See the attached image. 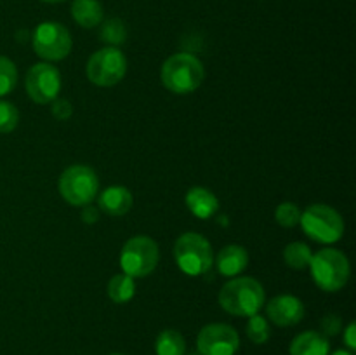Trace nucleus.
Segmentation results:
<instances>
[{
	"instance_id": "25",
	"label": "nucleus",
	"mask_w": 356,
	"mask_h": 355,
	"mask_svg": "<svg viewBox=\"0 0 356 355\" xmlns=\"http://www.w3.org/2000/svg\"><path fill=\"white\" fill-rule=\"evenodd\" d=\"M19 122V111L9 101L0 100V134L13 132Z\"/></svg>"
},
{
	"instance_id": "2",
	"label": "nucleus",
	"mask_w": 356,
	"mask_h": 355,
	"mask_svg": "<svg viewBox=\"0 0 356 355\" xmlns=\"http://www.w3.org/2000/svg\"><path fill=\"white\" fill-rule=\"evenodd\" d=\"M162 84L174 94H190L202 86L205 70L200 59L190 52L170 56L162 66Z\"/></svg>"
},
{
	"instance_id": "31",
	"label": "nucleus",
	"mask_w": 356,
	"mask_h": 355,
	"mask_svg": "<svg viewBox=\"0 0 356 355\" xmlns=\"http://www.w3.org/2000/svg\"><path fill=\"white\" fill-rule=\"evenodd\" d=\"M42 2H47V3H59V2H65V0H42Z\"/></svg>"
},
{
	"instance_id": "14",
	"label": "nucleus",
	"mask_w": 356,
	"mask_h": 355,
	"mask_svg": "<svg viewBox=\"0 0 356 355\" xmlns=\"http://www.w3.org/2000/svg\"><path fill=\"white\" fill-rule=\"evenodd\" d=\"M97 204L101 211L106 212L108 216H124L132 207V194L125 187L115 184V187H108L99 195Z\"/></svg>"
},
{
	"instance_id": "19",
	"label": "nucleus",
	"mask_w": 356,
	"mask_h": 355,
	"mask_svg": "<svg viewBox=\"0 0 356 355\" xmlns=\"http://www.w3.org/2000/svg\"><path fill=\"white\" fill-rule=\"evenodd\" d=\"M155 350L156 355H184L186 354V341L179 331L165 329L156 338Z\"/></svg>"
},
{
	"instance_id": "32",
	"label": "nucleus",
	"mask_w": 356,
	"mask_h": 355,
	"mask_svg": "<svg viewBox=\"0 0 356 355\" xmlns=\"http://www.w3.org/2000/svg\"><path fill=\"white\" fill-rule=\"evenodd\" d=\"M191 355H195V354H191Z\"/></svg>"
},
{
	"instance_id": "24",
	"label": "nucleus",
	"mask_w": 356,
	"mask_h": 355,
	"mask_svg": "<svg viewBox=\"0 0 356 355\" xmlns=\"http://www.w3.org/2000/svg\"><path fill=\"white\" fill-rule=\"evenodd\" d=\"M278 225L285 226V228H294L301 221V209L294 202H282L275 212Z\"/></svg>"
},
{
	"instance_id": "10",
	"label": "nucleus",
	"mask_w": 356,
	"mask_h": 355,
	"mask_svg": "<svg viewBox=\"0 0 356 355\" xmlns=\"http://www.w3.org/2000/svg\"><path fill=\"white\" fill-rule=\"evenodd\" d=\"M26 93L35 103L47 104L61 93V73L49 63H37L26 73Z\"/></svg>"
},
{
	"instance_id": "26",
	"label": "nucleus",
	"mask_w": 356,
	"mask_h": 355,
	"mask_svg": "<svg viewBox=\"0 0 356 355\" xmlns=\"http://www.w3.org/2000/svg\"><path fill=\"white\" fill-rule=\"evenodd\" d=\"M72 111L73 106L68 100H58V97H56V100L52 101V115H54L58 120H68V118L72 117Z\"/></svg>"
},
{
	"instance_id": "6",
	"label": "nucleus",
	"mask_w": 356,
	"mask_h": 355,
	"mask_svg": "<svg viewBox=\"0 0 356 355\" xmlns=\"http://www.w3.org/2000/svg\"><path fill=\"white\" fill-rule=\"evenodd\" d=\"M99 190L97 174L89 166L68 167L59 176V194L70 205H89Z\"/></svg>"
},
{
	"instance_id": "1",
	"label": "nucleus",
	"mask_w": 356,
	"mask_h": 355,
	"mask_svg": "<svg viewBox=\"0 0 356 355\" xmlns=\"http://www.w3.org/2000/svg\"><path fill=\"white\" fill-rule=\"evenodd\" d=\"M219 305L235 317H250L263 308L264 289L252 277H233L219 291Z\"/></svg>"
},
{
	"instance_id": "28",
	"label": "nucleus",
	"mask_w": 356,
	"mask_h": 355,
	"mask_svg": "<svg viewBox=\"0 0 356 355\" xmlns=\"http://www.w3.org/2000/svg\"><path fill=\"white\" fill-rule=\"evenodd\" d=\"M82 219L87 223V225H92L99 219V211L92 205H83V211H82Z\"/></svg>"
},
{
	"instance_id": "21",
	"label": "nucleus",
	"mask_w": 356,
	"mask_h": 355,
	"mask_svg": "<svg viewBox=\"0 0 356 355\" xmlns=\"http://www.w3.org/2000/svg\"><path fill=\"white\" fill-rule=\"evenodd\" d=\"M99 37L104 44H110V47H117L127 40V28H125L124 21L118 17H110L101 24Z\"/></svg>"
},
{
	"instance_id": "29",
	"label": "nucleus",
	"mask_w": 356,
	"mask_h": 355,
	"mask_svg": "<svg viewBox=\"0 0 356 355\" xmlns=\"http://www.w3.org/2000/svg\"><path fill=\"white\" fill-rule=\"evenodd\" d=\"M356 326L355 322H351L350 326L346 327V331H344V343L348 345V348H350V352H353L356 348V338H355V333H356Z\"/></svg>"
},
{
	"instance_id": "11",
	"label": "nucleus",
	"mask_w": 356,
	"mask_h": 355,
	"mask_svg": "<svg viewBox=\"0 0 356 355\" xmlns=\"http://www.w3.org/2000/svg\"><path fill=\"white\" fill-rule=\"evenodd\" d=\"M240 347V336L228 324H209L202 327L197 338L200 355H235Z\"/></svg>"
},
{
	"instance_id": "4",
	"label": "nucleus",
	"mask_w": 356,
	"mask_h": 355,
	"mask_svg": "<svg viewBox=\"0 0 356 355\" xmlns=\"http://www.w3.org/2000/svg\"><path fill=\"white\" fill-rule=\"evenodd\" d=\"M174 258L181 270L191 277H198L214 265V251L211 242L200 233L186 232L174 244Z\"/></svg>"
},
{
	"instance_id": "8",
	"label": "nucleus",
	"mask_w": 356,
	"mask_h": 355,
	"mask_svg": "<svg viewBox=\"0 0 356 355\" xmlns=\"http://www.w3.org/2000/svg\"><path fill=\"white\" fill-rule=\"evenodd\" d=\"M127 72V59L117 47H103L87 61V79L99 87L117 86Z\"/></svg>"
},
{
	"instance_id": "27",
	"label": "nucleus",
	"mask_w": 356,
	"mask_h": 355,
	"mask_svg": "<svg viewBox=\"0 0 356 355\" xmlns=\"http://www.w3.org/2000/svg\"><path fill=\"white\" fill-rule=\"evenodd\" d=\"M341 327H343V322L337 315L330 313V315H325L322 319V331H323V336H336L339 334Z\"/></svg>"
},
{
	"instance_id": "33",
	"label": "nucleus",
	"mask_w": 356,
	"mask_h": 355,
	"mask_svg": "<svg viewBox=\"0 0 356 355\" xmlns=\"http://www.w3.org/2000/svg\"><path fill=\"white\" fill-rule=\"evenodd\" d=\"M115 355H118V354H115Z\"/></svg>"
},
{
	"instance_id": "18",
	"label": "nucleus",
	"mask_w": 356,
	"mask_h": 355,
	"mask_svg": "<svg viewBox=\"0 0 356 355\" xmlns=\"http://www.w3.org/2000/svg\"><path fill=\"white\" fill-rule=\"evenodd\" d=\"M136 294V282L134 278L129 277L127 274H117L108 282V296L113 303H127L134 298Z\"/></svg>"
},
{
	"instance_id": "23",
	"label": "nucleus",
	"mask_w": 356,
	"mask_h": 355,
	"mask_svg": "<svg viewBox=\"0 0 356 355\" xmlns=\"http://www.w3.org/2000/svg\"><path fill=\"white\" fill-rule=\"evenodd\" d=\"M17 84V68L9 58L0 56V97L13 93Z\"/></svg>"
},
{
	"instance_id": "12",
	"label": "nucleus",
	"mask_w": 356,
	"mask_h": 355,
	"mask_svg": "<svg viewBox=\"0 0 356 355\" xmlns=\"http://www.w3.org/2000/svg\"><path fill=\"white\" fill-rule=\"evenodd\" d=\"M268 319L280 327L296 326L305 317V305L292 294H280L270 299L266 305Z\"/></svg>"
},
{
	"instance_id": "17",
	"label": "nucleus",
	"mask_w": 356,
	"mask_h": 355,
	"mask_svg": "<svg viewBox=\"0 0 356 355\" xmlns=\"http://www.w3.org/2000/svg\"><path fill=\"white\" fill-rule=\"evenodd\" d=\"M72 16L82 28H94L103 23L104 9L97 0H73Z\"/></svg>"
},
{
	"instance_id": "7",
	"label": "nucleus",
	"mask_w": 356,
	"mask_h": 355,
	"mask_svg": "<svg viewBox=\"0 0 356 355\" xmlns=\"http://www.w3.org/2000/svg\"><path fill=\"white\" fill-rule=\"evenodd\" d=\"M120 265L124 274L132 278H143L152 274L159 265V246L145 235L132 237L125 242L120 253Z\"/></svg>"
},
{
	"instance_id": "16",
	"label": "nucleus",
	"mask_w": 356,
	"mask_h": 355,
	"mask_svg": "<svg viewBox=\"0 0 356 355\" xmlns=\"http://www.w3.org/2000/svg\"><path fill=\"white\" fill-rule=\"evenodd\" d=\"M330 343L318 331L298 334L291 343V355H329Z\"/></svg>"
},
{
	"instance_id": "9",
	"label": "nucleus",
	"mask_w": 356,
	"mask_h": 355,
	"mask_svg": "<svg viewBox=\"0 0 356 355\" xmlns=\"http://www.w3.org/2000/svg\"><path fill=\"white\" fill-rule=\"evenodd\" d=\"M35 52L47 61H61L72 51V35L68 28L56 21H45L31 35Z\"/></svg>"
},
{
	"instance_id": "22",
	"label": "nucleus",
	"mask_w": 356,
	"mask_h": 355,
	"mask_svg": "<svg viewBox=\"0 0 356 355\" xmlns=\"http://www.w3.org/2000/svg\"><path fill=\"white\" fill-rule=\"evenodd\" d=\"M270 324L264 317H261L259 313H254V315L249 317L247 320V336L252 343L263 345L270 340Z\"/></svg>"
},
{
	"instance_id": "5",
	"label": "nucleus",
	"mask_w": 356,
	"mask_h": 355,
	"mask_svg": "<svg viewBox=\"0 0 356 355\" xmlns=\"http://www.w3.org/2000/svg\"><path fill=\"white\" fill-rule=\"evenodd\" d=\"M301 226L306 235L320 244H334L343 239L344 219L334 207L313 204L301 212Z\"/></svg>"
},
{
	"instance_id": "30",
	"label": "nucleus",
	"mask_w": 356,
	"mask_h": 355,
	"mask_svg": "<svg viewBox=\"0 0 356 355\" xmlns=\"http://www.w3.org/2000/svg\"><path fill=\"white\" fill-rule=\"evenodd\" d=\"M332 355H353V352H350V350H337V352H334Z\"/></svg>"
},
{
	"instance_id": "20",
	"label": "nucleus",
	"mask_w": 356,
	"mask_h": 355,
	"mask_svg": "<svg viewBox=\"0 0 356 355\" xmlns=\"http://www.w3.org/2000/svg\"><path fill=\"white\" fill-rule=\"evenodd\" d=\"M312 249H309L308 244L305 242H292L289 244L284 249V261L285 265H289L294 270H302V268L309 267V261H312Z\"/></svg>"
},
{
	"instance_id": "3",
	"label": "nucleus",
	"mask_w": 356,
	"mask_h": 355,
	"mask_svg": "<svg viewBox=\"0 0 356 355\" xmlns=\"http://www.w3.org/2000/svg\"><path fill=\"white\" fill-rule=\"evenodd\" d=\"M309 271L315 284L325 292H337L346 285L351 268L346 254L337 249H322L313 254Z\"/></svg>"
},
{
	"instance_id": "15",
	"label": "nucleus",
	"mask_w": 356,
	"mask_h": 355,
	"mask_svg": "<svg viewBox=\"0 0 356 355\" xmlns=\"http://www.w3.org/2000/svg\"><path fill=\"white\" fill-rule=\"evenodd\" d=\"M186 205L197 218L209 219L219 211V200L211 190L204 187H193L186 194Z\"/></svg>"
},
{
	"instance_id": "13",
	"label": "nucleus",
	"mask_w": 356,
	"mask_h": 355,
	"mask_svg": "<svg viewBox=\"0 0 356 355\" xmlns=\"http://www.w3.org/2000/svg\"><path fill=\"white\" fill-rule=\"evenodd\" d=\"M214 261L218 271L222 277L233 278L247 268V265H249V253L245 251V247L238 246V244H229V246H225L219 251L218 258Z\"/></svg>"
}]
</instances>
